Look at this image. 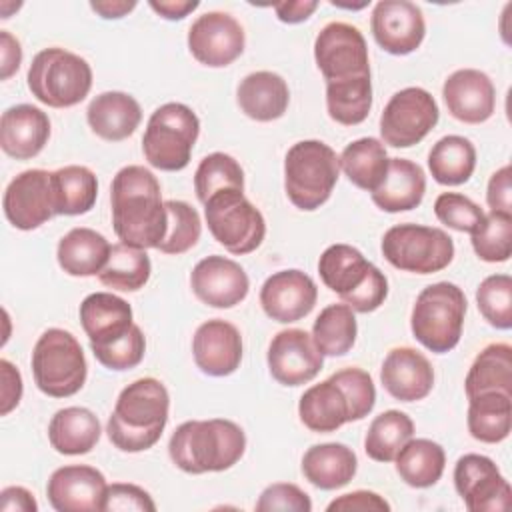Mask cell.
I'll list each match as a JSON object with an SVG mask.
<instances>
[{
    "mask_svg": "<svg viewBox=\"0 0 512 512\" xmlns=\"http://www.w3.org/2000/svg\"><path fill=\"white\" fill-rule=\"evenodd\" d=\"M170 394L156 378H138L116 398L106 424L108 440L122 452H144L152 448L168 422Z\"/></svg>",
    "mask_w": 512,
    "mask_h": 512,
    "instance_id": "7a4b0ae2",
    "label": "cell"
},
{
    "mask_svg": "<svg viewBox=\"0 0 512 512\" xmlns=\"http://www.w3.org/2000/svg\"><path fill=\"white\" fill-rule=\"evenodd\" d=\"M150 274L152 264L146 250L118 242L112 244L108 262L98 274V280L114 290L136 292L150 280Z\"/></svg>",
    "mask_w": 512,
    "mask_h": 512,
    "instance_id": "b9f144b4",
    "label": "cell"
},
{
    "mask_svg": "<svg viewBox=\"0 0 512 512\" xmlns=\"http://www.w3.org/2000/svg\"><path fill=\"white\" fill-rule=\"evenodd\" d=\"M510 178H512V170H510L508 164L498 168L490 176L488 188H486V202H488L490 212L512 214V186H510Z\"/></svg>",
    "mask_w": 512,
    "mask_h": 512,
    "instance_id": "11a10c76",
    "label": "cell"
},
{
    "mask_svg": "<svg viewBox=\"0 0 512 512\" xmlns=\"http://www.w3.org/2000/svg\"><path fill=\"white\" fill-rule=\"evenodd\" d=\"M192 356L204 374L230 376L242 362L240 330L222 318L202 322L192 338Z\"/></svg>",
    "mask_w": 512,
    "mask_h": 512,
    "instance_id": "7402d4cb",
    "label": "cell"
},
{
    "mask_svg": "<svg viewBox=\"0 0 512 512\" xmlns=\"http://www.w3.org/2000/svg\"><path fill=\"white\" fill-rule=\"evenodd\" d=\"M316 282L302 270L290 268L268 276L260 288V306L268 318L290 324L308 316L316 304Z\"/></svg>",
    "mask_w": 512,
    "mask_h": 512,
    "instance_id": "ffe728a7",
    "label": "cell"
},
{
    "mask_svg": "<svg viewBox=\"0 0 512 512\" xmlns=\"http://www.w3.org/2000/svg\"><path fill=\"white\" fill-rule=\"evenodd\" d=\"M358 334L354 310L340 302L320 310L312 326V340L322 356H344L352 350Z\"/></svg>",
    "mask_w": 512,
    "mask_h": 512,
    "instance_id": "ab89813d",
    "label": "cell"
},
{
    "mask_svg": "<svg viewBox=\"0 0 512 512\" xmlns=\"http://www.w3.org/2000/svg\"><path fill=\"white\" fill-rule=\"evenodd\" d=\"M358 470V458L352 448L340 442H324L310 446L302 456L304 478L320 490H336L346 486Z\"/></svg>",
    "mask_w": 512,
    "mask_h": 512,
    "instance_id": "4dcf8cb0",
    "label": "cell"
},
{
    "mask_svg": "<svg viewBox=\"0 0 512 512\" xmlns=\"http://www.w3.org/2000/svg\"><path fill=\"white\" fill-rule=\"evenodd\" d=\"M240 110L256 122H272L284 116L290 104L286 80L270 70H258L244 76L236 88Z\"/></svg>",
    "mask_w": 512,
    "mask_h": 512,
    "instance_id": "4316f807",
    "label": "cell"
},
{
    "mask_svg": "<svg viewBox=\"0 0 512 512\" xmlns=\"http://www.w3.org/2000/svg\"><path fill=\"white\" fill-rule=\"evenodd\" d=\"M148 6L162 18L166 20H182L190 12H194L200 2L198 0H150Z\"/></svg>",
    "mask_w": 512,
    "mask_h": 512,
    "instance_id": "94428289",
    "label": "cell"
},
{
    "mask_svg": "<svg viewBox=\"0 0 512 512\" xmlns=\"http://www.w3.org/2000/svg\"><path fill=\"white\" fill-rule=\"evenodd\" d=\"M258 512H310L312 500L310 496L296 484L290 482H276L262 490L260 498L256 500Z\"/></svg>",
    "mask_w": 512,
    "mask_h": 512,
    "instance_id": "816d5d0a",
    "label": "cell"
},
{
    "mask_svg": "<svg viewBox=\"0 0 512 512\" xmlns=\"http://www.w3.org/2000/svg\"><path fill=\"white\" fill-rule=\"evenodd\" d=\"M194 190L202 204L222 190H244V170L230 154L212 152L194 172Z\"/></svg>",
    "mask_w": 512,
    "mask_h": 512,
    "instance_id": "ee69618b",
    "label": "cell"
},
{
    "mask_svg": "<svg viewBox=\"0 0 512 512\" xmlns=\"http://www.w3.org/2000/svg\"><path fill=\"white\" fill-rule=\"evenodd\" d=\"M318 274L326 288L360 314L378 310L388 296L384 272L350 244L328 246L318 260Z\"/></svg>",
    "mask_w": 512,
    "mask_h": 512,
    "instance_id": "277c9868",
    "label": "cell"
},
{
    "mask_svg": "<svg viewBox=\"0 0 512 512\" xmlns=\"http://www.w3.org/2000/svg\"><path fill=\"white\" fill-rule=\"evenodd\" d=\"M2 208L6 220L18 230H36L54 216L52 172L30 168L10 180Z\"/></svg>",
    "mask_w": 512,
    "mask_h": 512,
    "instance_id": "2e32d148",
    "label": "cell"
},
{
    "mask_svg": "<svg viewBox=\"0 0 512 512\" xmlns=\"http://www.w3.org/2000/svg\"><path fill=\"white\" fill-rule=\"evenodd\" d=\"M80 324L92 346L108 344L132 328V306L112 292H92L80 304Z\"/></svg>",
    "mask_w": 512,
    "mask_h": 512,
    "instance_id": "484cf974",
    "label": "cell"
},
{
    "mask_svg": "<svg viewBox=\"0 0 512 512\" xmlns=\"http://www.w3.org/2000/svg\"><path fill=\"white\" fill-rule=\"evenodd\" d=\"M370 30L384 52L406 56L420 48L426 36V22L414 2L380 0L372 10Z\"/></svg>",
    "mask_w": 512,
    "mask_h": 512,
    "instance_id": "ac0fdd59",
    "label": "cell"
},
{
    "mask_svg": "<svg viewBox=\"0 0 512 512\" xmlns=\"http://www.w3.org/2000/svg\"><path fill=\"white\" fill-rule=\"evenodd\" d=\"M346 394L348 406H350V422L362 420L368 416L376 404V388L372 382V376L358 368V366H348L330 376Z\"/></svg>",
    "mask_w": 512,
    "mask_h": 512,
    "instance_id": "681fc988",
    "label": "cell"
},
{
    "mask_svg": "<svg viewBox=\"0 0 512 512\" xmlns=\"http://www.w3.org/2000/svg\"><path fill=\"white\" fill-rule=\"evenodd\" d=\"M164 204L168 212V230L158 250L164 254H184L200 240V214L182 200H166Z\"/></svg>",
    "mask_w": 512,
    "mask_h": 512,
    "instance_id": "bcb514c9",
    "label": "cell"
},
{
    "mask_svg": "<svg viewBox=\"0 0 512 512\" xmlns=\"http://www.w3.org/2000/svg\"><path fill=\"white\" fill-rule=\"evenodd\" d=\"M472 248L484 262H506L512 254V214L490 212L472 232Z\"/></svg>",
    "mask_w": 512,
    "mask_h": 512,
    "instance_id": "f6af8a7d",
    "label": "cell"
},
{
    "mask_svg": "<svg viewBox=\"0 0 512 512\" xmlns=\"http://www.w3.org/2000/svg\"><path fill=\"white\" fill-rule=\"evenodd\" d=\"M22 62V46L8 30H0V78L8 80Z\"/></svg>",
    "mask_w": 512,
    "mask_h": 512,
    "instance_id": "6f0895ef",
    "label": "cell"
},
{
    "mask_svg": "<svg viewBox=\"0 0 512 512\" xmlns=\"http://www.w3.org/2000/svg\"><path fill=\"white\" fill-rule=\"evenodd\" d=\"M314 60L326 82L370 76L368 44L348 22H328L314 40Z\"/></svg>",
    "mask_w": 512,
    "mask_h": 512,
    "instance_id": "4fadbf2b",
    "label": "cell"
},
{
    "mask_svg": "<svg viewBox=\"0 0 512 512\" xmlns=\"http://www.w3.org/2000/svg\"><path fill=\"white\" fill-rule=\"evenodd\" d=\"M266 360L272 378L282 386H300L314 380L324 364L312 334L300 328L280 330L270 340Z\"/></svg>",
    "mask_w": 512,
    "mask_h": 512,
    "instance_id": "e0dca14e",
    "label": "cell"
},
{
    "mask_svg": "<svg viewBox=\"0 0 512 512\" xmlns=\"http://www.w3.org/2000/svg\"><path fill=\"white\" fill-rule=\"evenodd\" d=\"M454 486L470 512H504L510 508V484L488 456H460L454 466Z\"/></svg>",
    "mask_w": 512,
    "mask_h": 512,
    "instance_id": "5bb4252c",
    "label": "cell"
},
{
    "mask_svg": "<svg viewBox=\"0 0 512 512\" xmlns=\"http://www.w3.org/2000/svg\"><path fill=\"white\" fill-rule=\"evenodd\" d=\"M476 304L484 320L498 328H512V278L508 274H492L484 278L476 290Z\"/></svg>",
    "mask_w": 512,
    "mask_h": 512,
    "instance_id": "7dc6e473",
    "label": "cell"
},
{
    "mask_svg": "<svg viewBox=\"0 0 512 512\" xmlns=\"http://www.w3.org/2000/svg\"><path fill=\"white\" fill-rule=\"evenodd\" d=\"M428 168L438 184L460 186L474 174L476 148L468 138L448 134L430 148Z\"/></svg>",
    "mask_w": 512,
    "mask_h": 512,
    "instance_id": "f35d334b",
    "label": "cell"
},
{
    "mask_svg": "<svg viewBox=\"0 0 512 512\" xmlns=\"http://www.w3.org/2000/svg\"><path fill=\"white\" fill-rule=\"evenodd\" d=\"M338 160L348 180L370 194L382 184L390 162L384 142L372 136L350 142Z\"/></svg>",
    "mask_w": 512,
    "mask_h": 512,
    "instance_id": "d590c367",
    "label": "cell"
},
{
    "mask_svg": "<svg viewBox=\"0 0 512 512\" xmlns=\"http://www.w3.org/2000/svg\"><path fill=\"white\" fill-rule=\"evenodd\" d=\"M102 426L98 416L84 406L58 410L48 424L50 446L64 456L88 454L100 440Z\"/></svg>",
    "mask_w": 512,
    "mask_h": 512,
    "instance_id": "1f68e13d",
    "label": "cell"
},
{
    "mask_svg": "<svg viewBox=\"0 0 512 512\" xmlns=\"http://www.w3.org/2000/svg\"><path fill=\"white\" fill-rule=\"evenodd\" d=\"M0 510L2 512H36L38 502L34 494L24 486H6L0 492Z\"/></svg>",
    "mask_w": 512,
    "mask_h": 512,
    "instance_id": "680465c9",
    "label": "cell"
},
{
    "mask_svg": "<svg viewBox=\"0 0 512 512\" xmlns=\"http://www.w3.org/2000/svg\"><path fill=\"white\" fill-rule=\"evenodd\" d=\"M90 8L106 20H110V18L116 20V18L126 16L128 12H132L136 8V2L134 0H130V2H126V0H102V2H90Z\"/></svg>",
    "mask_w": 512,
    "mask_h": 512,
    "instance_id": "6125c7cd",
    "label": "cell"
},
{
    "mask_svg": "<svg viewBox=\"0 0 512 512\" xmlns=\"http://www.w3.org/2000/svg\"><path fill=\"white\" fill-rule=\"evenodd\" d=\"M414 436V422L406 412L386 410L378 414L366 432L364 450L376 462H392L400 448Z\"/></svg>",
    "mask_w": 512,
    "mask_h": 512,
    "instance_id": "7bdbcfd3",
    "label": "cell"
},
{
    "mask_svg": "<svg viewBox=\"0 0 512 512\" xmlns=\"http://www.w3.org/2000/svg\"><path fill=\"white\" fill-rule=\"evenodd\" d=\"M244 450V430L226 418L182 422L168 442L170 460L186 474L228 470L244 456Z\"/></svg>",
    "mask_w": 512,
    "mask_h": 512,
    "instance_id": "3957f363",
    "label": "cell"
},
{
    "mask_svg": "<svg viewBox=\"0 0 512 512\" xmlns=\"http://www.w3.org/2000/svg\"><path fill=\"white\" fill-rule=\"evenodd\" d=\"M198 134L200 120L196 112L182 102H166L148 118L142 136L144 158L164 172L182 170L190 162Z\"/></svg>",
    "mask_w": 512,
    "mask_h": 512,
    "instance_id": "9c48e42d",
    "label": "cell"
},
{
    "mask_svg": "<svg viewBox=\"0 0 512 512\" xmlns=\"http://www.w3.org/2000/svg\"><path fill=\"white\" fill-rule=\"evenodd\" d=\"M384 390L400 402H416L426 398L434 386V370L428 358L410 348H392L380 368Z\"/></svg>",
    "mask_w": 512,
    "mask_h": 512,
    "instance_id": "cb8c5ba5",
    "label": "cell"
},
{
    "mask_svg": "<svg viewBox=\"0 0 512 512\" xmlns=\"http://www.w3.org/2000/svg\"><path fill=\"white\" fill-rule=\"evenodd\" d=\"M372 108V80L370 76L326 82V110L328 116L342 126L362 124Z\"/></svg>",
    "mask_w": 512,
    "mask_h": 512,
    "instance_id": "60d3db41",
    "label": "cell"
},
{
    "mask_svg": "<svg viewBox=\"0 0 512 512\" xmlns=\"http://www.w3.org/2000/svg\"><path fill=\"white\" fill-rule=\"evenodd\" d=\"M318 8V2L314 0H296V2H280L274 4V12L280 22L286 24H300L312 16V12Z\"/></svg>",
    "mask_w": 512,
    "mask_h": 512,
    "instance_id": "91938a15",
    "label": "cell"
},
{
    "mask_svg": "<svg viewBox=\"0 0 512 512\" xmlns=\"http://www.w3.org/2000/svg\"><path fill=\"white\" fill-rule=\"evenodd\" d=\"M144 352H146V338L138 324H132V328L124 336H120L108 344L92 346L94 358L104 368L118 370V372L138 366L144 358Z\"/></svg>",
    "mask_w": 512,
    "mask_h": 512,
    "instance_id": "c3c4849f",
    "label": "cell"
},
{
    "mask_svg": "<svg viewBox=\"0 0 512 512\" xmlns=\"http://www.w3.org/2000/svg\"><path fill=\"white\" fill-rule=\"evenodd\" d=\"M468 432L484 444H498L512 428V394L482 392L468 398Z\"/></svg>",
    "mask_w": 512,
    "mask_h": 512,
    "instance_id": "836d02e7",
    "label": "cell"
},
{
    "mask_svg": "<svg viewBox=\"0 0 512 512\" xmlns=\"http://www.w3.org/2000/svg\"><path fill=\"white\" fill-rule=\"evenodd\" d=\"M190 286L196 298L206 306L232 308L248 296L250 280L238 262L212 254L192 268Z\"/></svg>",
    "mask_w": 512,
    "mask_h": 512,
    "instance_id": "d6986e66",
    "label": "cell"
},
{
    "mask_svg": "<svg viewBox=\"0 0 512 512\" xmlns=\"http://www.w3.org/2000/svg\"><path fill=\"white\" fill-rule=\"evenodd\" d=\"M466 308L468 302L460 286L452 282L430 284L416 296L410 330L430 352H450L460 342Z\"/></svg>",
    "mask_w": 512,
    "mask_h": 512,
    "instance_id": "8992f818",
    "label": "cell"
},
{
    "mask_svg": "<svg viewBox=\"0 0 512 512\" xmlns=\"http://www.w3.org/2000/svg\"><path fill=\"white\" fill-rule=\"evenodd\" d=\"M32 96L50 108H70L80 104L92 88L90 64L60 46L40 50L26 74Z\"/></svg>",
    "mask_w": 512,
    "mask_h": 512,
    "instance_id": "52a82bcc",
    "label": "cell"
},
{
    "mask_svg": "<svg viewBox=\"0 0 512 512\" xmlns=\"http://www.w3.org/2000/svg\"><path fill=\"white\" fill-rule=\"evenodd\" d=\"M86 120L90 130L102 140L120 142L136 132L142 120V108L134 96L110 90L92 98Z\"/></svg>",
    "mask_w": 512,
    "mask_h": 512,
    "instance_id": "83f0119b",
    "label": "cell"
},
{
    "mask_svg": "<svg viewBox=\"0 0 512 512\" xmlns=\"http://www.w3.org/2000/svg\"><path fill=\"white\" fill-rule=\"evenodd\" d=\"M394 460L398 476L412 488L434 486L446 466L444 448L428 438H410Z\"/></svg>",
    "mask_w": 512,
    "mask_h": 512,
    "instance_id": "8d00e7d4",
    "label": "cell"
},
{
    "mask_svg": "<svg viewBox=\"0 0 512 512\" xmlns=\"http://www.w3.org/2000/svg\"><path fill=\"white\" fill-rule=\"evenodd\" d=\"M112 226L120 242L134 248H156L168 230V212L158 178L144 166L130 164L110 184Z\"/></svg>",
    "mask_w": 512,
    "mask_h": 512,
    "instance_id": "6da1fadb",
    "label": "cell"
},
{
    "mask_svg": "<svg viewBox=\"0 0 512 512\" xmlns=\"http://www.w3.org/2000/svg\"><path fill=\"white\" fill-rule=\"evenodd\" d=\"M32 376L38 390L52 398H68L86 382L88 364L76 336L64 328H48L32 350Z\"/></svg>",
    "mask_w": 512,
    "mask_h": 512,
    "instance_id": "ba28073f",
    "label": "cell"
},
{
    "mask_svg": "<svg viewBox=\"0 0 512 512\" xmlns=\"http://www.w3.org/2000/svg\"><path fill=\"white\" fill-rule=\"evenodd\" d=\"M210 234L230 254L254 252L266 236L262 212L244 196V190H222L204 202Z\"/></svg>",
    "mask_w": 512,
    "mask_h": 512,
    "instance_id": "8fae6325",
    "label": "cell"
},
{
    "mask_svg": "<svg viewBox=\"0 0 512 512\" xmlns=\"http://www.w3.org/2000/svg\"><path fill=\"white\" fill-rule=\"evenodd\" d=\"M434 214L444 226L468 234H472L484 220V210L474 200L458 192H442L434 200Z\"/></svg>",
    "mask_w": 512,
    "mask_h": 512,
    "instance_id": "f907efd6",
    "label": "cell"
},
{
    "mask_svg": "<svg viewBox=\"0 0 512 512\" xmlns=\"http://www.w3.org/2000/svg\"><path fill=\"white\" fill-rule=\"evenodd\" d=\"M50 138V118L32 104H16L2 112L0 146L16 160L38 156Z\"/></svg>",
    "mask_w": 512,
    "mask_h": 512,
    "instance_id": "d4e9b609",
    "label": "cell"
},
{
    "mask_svg": "<svg viewBox=\"0 0 512 512\" xmlns=\"http://www.w3.org/2000/svg\"><path fill=\"white\" fill-rule=\"evenodd\" d=\"M328 512H388L390 504L384 496L372 490H354L334 498L328 506Z\"/></svg>",
    "mask_w": 512,
    "mask_h": 512,
    "instance_id": "db71d44e",
    "label": "cell"
},
{
    "mask_svg": "<svg viewBox=\"0 0 512 512\" xmlns=\"http://www.w3.org/2000/svg\"><path fill=\"white\" fill-rule=\"evenodd\" d=\"M112 244L100 232L78 226L66 232L56 248L58 266L70 276H96L108 262Z\"/></svg>",
    "mask_w": 512,
    "mask_h": 512,
    "instance_id": "f546056e",
    "label": "cell"
},
{
    "mask_svg": "<svg viewBox=\"0 0 512 512\" xmlns=\"http://www.w3.org/2000/svg\"><path fill=\"white\" fill-rule=\"evenodd\" d=\"M0 380H2V408H0V414L6 416L10 414L18 404H20V398H22V376H20V370L6 358L0 360Z\"/></svg>",
    "mask_w": 512,
    "mask_h": 512,
    "instance_id": "9f6ffc18",
    "label": "cell"
},
{
    "mask_svg": "<svg viewBox=\"0 0 512 512\" xmlns=\"http://www.w3.org/2000/svg\"><path fill=\"white\" fill-rule=\"evenodd\" d=\"M98 196L96 174L80 164L62 166L52 172L54 214L80 216L92 210Z\"/></svg>",
    "mask_w": 512,
    "mask_h": 512,
    "instance_id": "e575fe53",
    "label": "cell"
},
{
    "mask_svg": "<svg viewBox=\"0 0 512 512\" xmlns=\"http://www.w3.org/2000/svg\"><path fill=\"white\" fill-rule=\"evenodd\" d=\"M298 416L300 422L312 432H336L340 426L350 422L348 398L342 388L328 378L304 390L298 402Z\"/></svg>",
    "mask_w": 512,
    "mask_h": 512,
    "instance_id": "d6a6232c",
    "label": "cell"
},
{
    "mask_svg": "<svg viewBox=\"0 0 512 512\" xmlns=\"http://www.w3.org/2000/svg\"><path fill=\"white\" fill-rule=\"evenodd\" d=\"M424 192V170L412 160L390 158L382 184L372 192V202L384 212H408L420 206Z\"/></svg>",
    "mask_w": 512,
    "mask_h": 512,
    "instance_id": "f1b7e54d",
    "label": "cell"
},
{
    "mask_svg": "<svg viewBox=\"0 0 512 512\" xmlns=\"http://www.w3.org/2000/svg\"><path fill=\"white\" fill-rule=\"evenodd\" d=\"M340 176L336 152L322 140H300L284 158V190L288 200L306 212L320 208Z\"/></svg>",
    "mask_w": 512,
    "mask_h": 512,
    "instance_id": "5b68a950",
    "label": "cell"
},
{
    "mask_svg": "<svg viewBox=\"0 0 512 512\" xmlns=\"http://www.w3.org/2000/svg\"><path fill=\"white\" fill-rule=\"evenodd\" d=\"M384 258L402 272L434 274L454 258V242L442 228L422 224H396L382 236Z\"/></svg>",
    "mask_w": 512,
    "mask_h": 512,
    "instance_id": "30bf717a",
    "label": "cell"
},
{
    "mask_svg": "<svg viewBox=\"0 0 512 512\" xmlns=\"http://www.w3.org/2000/svg\"><path fill=\"white\" fill-rule=\"evenodd\" d=\"M154 510H156V504L152 496L144 488L128 482L108 484L104 490L102 508H100V512H154Z\"/></svg>",
    "mask_w": 512,
    "mask_h": 512,
    "instance_id": "f5cc1de1",
    "label": "cell"
},
{
    "mask_svg": "<svg viewBox=\"0 0 512 512\" xmlns=\"http://www.w3.org/2000/svg\"><path fill=\"white\" fill-rule=\"evenodd\" d=\"M466 396L482 392L512 394V346L506 342L488 344L472 362L466 380Z\"/></svg>",
    "mask_w": 512,
    "mask_h": 512,
    "instance_id": "74e56055",
    "label": "cell"
},
{
    "mask_svg": "<svg viewBox=\"0 0 512 512\" xmlns=\"http://www.w3.org/2000/svg\"><path fill=\"white\" fill-rule=\"evenodd\" d=\"M106 478L86 464L56 468L46 484V496L58 512H96L102 508Z\"/></svg>",
    "mask_w": 512,
    "mask_h": 512,
    "instance_id": "44dd1931",
    "label": "cell"
},
{
    "mask_svg": "<svg viewBox=\"0 0 512 512\" xmlns=\"http://www.w3.org/2000/svg\"><path fill=\"white\" fill-rule=\"evenodd\" d=\"M440 118L434 96L420 88L408 86L398 90L382 110L380 136L392 148H410L426 138Z\"/></svg>",
    "mask_w": 512,
    "mask_h": 512,
    "instance_id": "7c38bea8",
    "label": "cell"
},
{
    "mask_svg": "<svg viewBox=\"0 0 512 512\" xmlns=\"http://www.w3.org/2000/svg\"><path fill=\"white\" fill-rule=\"evenodd\" d=\"M244 28L228 12H206L188 28L190 54L208 68H224L244 52Z\"/></svg>",
    "mask_w": 512,
    "mask_h": 512,
    "instance_id": "9a60e30c",
    "label": "cell"
},
{
    "mask_svg": "<svg viewBox=\"0 0 512 512\" xmlns=\"http://www.w3.org/2000/svg\"><path fill=\"white\" fill-rule=\"evenodd\" d=\"M448 112L464 124L486 122L496 108V88L490 76L476 68L452 72L442 86Z\"/></svg>",
    "mask_w": 512,
    "mask_h": 512,
    "instance_id": "603a6c76",
    "label": "cell"
}]
</instances>
